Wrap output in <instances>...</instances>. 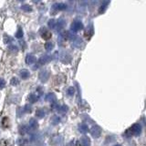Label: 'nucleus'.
<instances>
[{
    "instance_id": "nucleus-1",
    "label": "nucleus",
    "mask_w": 146,
    "mask_h": 146,
    "mask_svg": "<svg viewBox=\"0 0 146 146\" xmlns=\"http://www.w3.org/2000/svg\"><path fill=\"white\" fill-rule=\"evenodd\" d=\"M130 131H132L133 134H139L140 131H141V127L139 125H134V126L131 127Z\"/></svg>"
}]
</instances>
